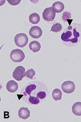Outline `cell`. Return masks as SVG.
<instances>
[{"label": "cell", "mask_w": 81, "mask_h": 122, "mask_svg": "<svg viewBox=\"0 0 81 122\" xmlns=\"http://www.w3.org/2000/svg\"><path fill=\"white\" fill-rule=\"evenodd\" d=\"M53 10L55 12L60 13L65 8V5L63 3L60 1L56 2L54 3L52 6Z\"/></svg>", "instance_id": "30bf717a"}, {"label": "cell", "mask_w": 81, "mask_h": 122, "mask_svg": "<svg viewBox=\"0 0 81 122\" xmlns=\"http://www.w3.org/2000/svg\"><path fill=\"white\" fill-rule=\"evenodd\" d=\"M35 75V72L33 69L28 70L26 71V76L30 79H32L34 75Z\"/></svg>", "instance_id": "2e32d148"}, {"label": "cell", "mask_w": 81, "mask_h": 122, "mask_svg": "<svg viewBox=\"0 0 81 122\" xmlns=\"http://www.w3.org/2000/svg\"><path fill=\"white\" fill-rule=\"evenodd\" d=\"M7 1L10 4L12 5H17L19 4L21 0H7Z\"/></svg>", "instance_id": "ac0fdd59"}, {"label": "cell", "mask_w": 81, "mask_h": 122, "mask_svg": "<svg viewBox=\"0 0 81 122\" xmlns=\"http://www.w3.org/2000/svg\"><path fill=\"white\" fill-rule=\"evenodd\" d=\"M29 21L33 24H37L40 22V17L36 13L30 14L29 17Z\"/></svg>", "instance_id": "4fadbf2b"}, {"label": "cell", "mask_w": 81, "mask_h": 122, "mask_svg": "<svg viewBox=\"0 0 81 122\" xmlns=\"http://www.w3.org/2000/svg\"><path fill=\"white\" fill-rule=\"evenodd\" d=\"M42 30L39 26H33L29 30V35L34 39H38L41 37L42 35Z\"/></svg>", "instance_id": "52a82bcc"}, {"label": "cell", "mask_w": 81, "mask_h": 122, "mask_svg": "<svg viewBox=\"0 0 81 122\" xmlns=\"http://www.w3.org/2000/svg\"><path fill=\"white\" fill-rule=\"evenodd\" d=\"M71 13L69 12H67V11H65L64 12L62 15V18L64 21L65 22H67V20L68 19H70L71 18Z\"/></svg>", "instance_id": "e0dca14e"}, {"label": "cell", "mask_w": 81, "mask_h": 122, "mask_svg": "<svg viewBox=\"0 0 81 122\" xmlns=\"http://www.w3.org/2000/svg\"><path fill=\"white\" fill-rule=\"evenodd\" d=\"M26 75L25 68L22 66L17 67L13 73V77L18 81L22 80Z\"/></svg>", "instance_id": "277c9868"}, {"label": "cell", "mask_w": 81, "mask_h": 122, "mask_svg": "<svg viewBox=\"0 0 81 122\" xmlns=\"http://www.w3.org/2000/svg\"><path fill=\"white\" fill-rule=\"evenodd\" d=\"M29 39L25 33H20L17 34L14 38V42L15 45L18 47H24L28 43Z\"/></svg>", "instance_id": "3957f363"}, {"label": "cell", "mask_w": 81, "mask_h": 122, "mask_svg": "<svg viewBox=\"0 0 81 122\" xmlns=\"http://www.w3.org/2000/svg\"><path fill=\"white\" fill-rule=\"evenodd\" d=\"M61 88L64 92L67 94H71L74 91L76 86L74 83L71 81H67L62 84Z\"/></svg>", "instance_id": "8992f818"}, {"label": "cell", "mask_w": 81, "mask_h": 122, "mask_svg": "<svg viewBox=\"0 0 81 122\" xmlns=\"http://www.w3.org/2000/svg\"><path fill=\"white\" fill-rule=\"evenodd\" d=\"M52 96L55 101L61 100L62 99V91L59 89H54L52 92Z\"/></svg>", "instance_id": "5bb4252c"}, {"label": "cell", "mask_w": 81, "mask_h": 122, "mask_svg": "<svg viewBox=\"0 0 81 122\" xmlns=\"http://www.w3.org/2000/svg\"><path fill=\"white\" fill-rule=\"evenodd\" d=\"M80 36L79 32L76 28L73 29V27L70 26L62 33L61 39L64 42H70L73 44H75L79 41L78 39Z\"/></svg>", "instance_id": "6da1fadb"}, {"label": "cell", "mask_w": 81, "mask_h": 122, "mask_svg": "<svg viewBox=\"0 0 81 122\" xmlns=\"http://www.w3.org/2000/svg\"><path fill=\"white\" fill-rule=\"evenodd\" d=\"M42 15L43 19L45 21H53L56 16V12L52 7H49L45 9Z\"/></svg>", "instance_id": "5b68a950"}, {"label": "cell", "mask_w": 81, "mask_h": 122, "mask_svg": "<svg viewBox=\"0 0 81 122\" xmlns=\"http://www.w3.org/2000/svg\"><path fill=\"white\" fill-rule=\"evenodd\" d=\"M72 110L75 115L77 116H81V102H77L73 104Z\"/></svg>", "instance_id": "7c38bea8"}, {"label": "cell", "mask_w": 81, "mask_h": 122, "mask_svg": "<svg viewBox=\"0 0 81 122\" xmlns=\"http://www.w3.org/2000/svg\"><path fill=\"white\" fill-rule=\"evenodd\" d=\"M29 47L30 49L34 53H36L40 51L41 46L39 42L37 41H33L30 43Z\"/></svg>", "instance_id": "8fae6325"}, {"label": "cell", "mask_w": 81, "mask_h": 122, "mask_svg": "<svg viewBox=\"0 0 81 122\" xmlns=\"http://www.w3.org/2000/svg\"><path fill=\"white\" fill-rule=\"evenodd\" d=\"M30 111L27 107H22L18 111V116L19 118L22 119H27L30 117Z\"/></svg>", "instance_id": "9c48e42d"}, {"label": "cell", "mask_w": 81, "mask_h": 122, "mask_svg": "<svg viewBox=\"0 0 81 122\" xmlns=\"http://www.w3.org/2000/svg\"><path fill=\"white\" fill-rule=\"evenodd\" d=\"M6 88L10 92L14 93L16 92L18 88V83L14 80L9 81L6 85Z\"/></svg>", "instance_id": "ba28073f"}, {"label": "cell", "mask_w": 81, "mask_h": 122, "mask_svg": "<svg viewBox=\"0 0 81 122\" xmlns=\"http://www.w3.org/2000/svg\"><path fill=\"white\" fill-rule=\"evenodd\" d=\"M10 57L12 61L14 62H20L24 59L25 56L22 50L16 49L11 51Z\"/></svg>", "instance_id": "7a4b0ae2"}, {"label": "cell", "mask_w": 81, "mask_h": 122, "mask_svg": "<svg viewBox=\"0 0 81 122\" xmlns=\"http://www.w3.org/2000/svg\"><path fill=\"white\" fill-rule=\"evenodd\" d=\"M62 26L59 23H56L53 25L51 28L50 31L54 32H60L62 30Z\"/></svg>", "instance_id": "9a60e30c"}]
</instances>
